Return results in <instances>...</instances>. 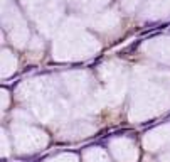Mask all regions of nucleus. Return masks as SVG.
I'll return each instance as SVG.
<instances>
[]
</instances>
